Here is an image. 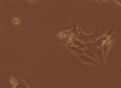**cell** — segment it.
Listing matches in <instances>:
<instances>
[{
    "label": "cell",
    "mask_w": 121,
    "mask_h": 88,
    "mask_svg": "<svg viewBox=\"0 0 121 88\" xmlns=\"http://www.w3.org/2000/svg\"><path fill=\"white\" fill-rule=\"evenodd\" d=\"M79 58V60L81 61L82 63L87 64H93V65H97V66H101V64L99 61L95 59L91 58L90 56L87 55L85 54H76Z\"/></svg>",
    "instance_id": "obj_3"
},
{
    "label": "cell",
    "mask_w": 121,
    "mask_h": 88,
    "mask_svg": "<svg viewBox=\"0 0 121 88\" xmlns=\"http://www.w3.org/2000/svg\"><path fill=\"white\" fill-rule=\"evenodd\" d=\"M104 32H99L98 28H95V29L91 34H85L80 29H78V39H80L81 41L84 43H86V42H95L97 39H99L100 36H101Z\"/></svg>",
    "instance_id": "obj_1"
},
{
    "label": "cell",
    "mask_w": 121,
    "mask_h": 88,
    "mask_svg": "<svg viewBox=\"0 0 121 88\" xmlns=\"http://www.w3.org/2000/svg\"><path fill=\"white\" fill-rule=\"evenodd\" d=\"M115 27H116V24H114L112 25V26L109 28V30H108L107 32H104L103 34H102L99 39H97L96 40L93 42V43L95 44V46H97V47H101L102 43H103L105 40L107 39L109 37L110 35H111L113 32H114V29H115Z\"/></svg>",
    "instance_id": "obj_2"
},
{
    "label": "cell",
    "mask_w": 121,
    "mask_h": 88,
    "mask_svg": "<svg viewBox=\"0 0 121 88\" xmlns=\"http://www.w3.org/2000/svg\"><path fill=\"white\" fill-rule=\"evenodd\" d=\"M115 2H117V3H118L119 5H120L121 6V0H113Z\"/></svg>",
    "instance_id": "obj_10"
},
{
    "label": "cell",
    "mask_w": 121,
    "mask_h": 88,
    "mask_svg": "<svg viewBox=\"0 0 121 88\" xmlns=\"http://www.w3.org/2000/svg\"><path fill=\"white\" fill-rule=\"evenodd\" d=\"M83 50H84V53L85 54H87V55L90 56V57H91V58H92L95 59V60H97L96 54H95V52L94 50H91V49H89V48H87V47L84 48ZM97 61H98V60H97Z\"/></svg>",
    "instance_id": "obj_7"
},
{
    "label": "cell",
    "mask_w": 121,
    "mask_h": 88,
    "mask_svg": "<svg viewBox=\"0 0 121 88\" xmlns=\"http://www.w3.org/2000/svg\"><path fill=\"white\" fill-rule=\"evenodd\" d=\"M69 50H70L71 51H73V53H75L76 54H84V50H82V49H81V48L78 47V46H76L73 45V44H72V46H69Z\"/></svg>",
    "instance_id": "obj_8"
},
{
    "label": "cell",
    "mask_w": 121,
    "mask_h": 88,
    "mask_svg": "<svg viewBox=\"0 0 121 88\" xmlns=\"http://www.w3.org/2000/svg\"><path fill=\"white\" fill-rule=\"evenodd\" d=\"M84 1H97L99 2H115L113 0H84Z\"/></svg>",
    "instance_id": "obj_9"
},
{
    "label": "cell",
    "mask_w": 121,
    "mask_h": 88,
    "mask_svg": "<svg viewBox=\"0 0 121 88\" xmlns=\"http://www.w3.org/2000/svg\"><path fill=\"white\" fill-rule=\"evenodd\" d=\"M115 35H116L115 33H112V34L110 35L109 37L103 43H102L101 48H102V52H103V54H104L105 58V56H106V54L108 53V51H109V48L111 47L112 43L113 42V40H114Z\"/></svg>",
    "instance_id": "obj_4"
},
{
    "label": "cell",
    "mask_w": 121,
    "mask_h": 88,
    "mask_svg": "<svg viewBox=\"0 0 121 88\" xmlns=\"http://www.w3.org/2000/svg\"><path fill=\"white\" fill-rule=\"evenodd\" d=\"M95 54H96L97 56V60L99 62L100 64H101L102 67H105V56L102 52V50L101 47H97V49L95 50Z\"/></svg>",
    "instance_id": "obj_5"
},
{
    "label": "cell",
    "mask_w": 121,
    "mask_h": 88,
    "mask_svg": "<svg viewBox=\"0 0 121 88\" xmlns=\"http://www.w3.org/2000/svg\"><path fill=\"white\" fill-rule=\"evenodd\" d=\"M30 2H37V0H29Z\"/></svg>",
    "instance_id": "obj_11"
},
{
    "label": "cell",
    "mask_w": 121,
    "mask_h": 88,
    "mask_svg": "<svg viewBox=\"0 0 121 88\" xmlns=\"http://www.w3.org/2000/svg\"><path fill=\"white\" fill-rule=\"evenodd\" d=\"M72 43H73V45L78 46V47L82 49V50H84V48H86L85 43L84 42H82V41H81L80 39H73L72 40Z\"/></svg>",
    "instance_id": "obj_6"
}]
</instances>
